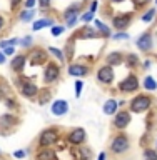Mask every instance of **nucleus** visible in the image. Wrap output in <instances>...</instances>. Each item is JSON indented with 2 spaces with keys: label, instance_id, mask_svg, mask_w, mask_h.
I'll use <instances>...</instances> for the list:
<instances>
[{
  "label": "nucleus",
  "instance_id": "nucleus-29",
  "mask_svg": "<svg viewBox=\"0 0 157 160\" xmlns=\"http://www.w3.org/2000/svg\"><path fill=\"white\" fill-rule=\"evenodd\" d=\"M94 23H95V28H97V32L102 35V38H110V37H112L110 27H109V25H105L102 20H94Z\"/></svg>",
  "mask_w": 157,
  "mask_h": 160
},
{
  "label": "nucleus",
  "instance_id": "nucleus-8",
  "mask_svg": "<svg viewBox=\"0 0 157 160\" xmlns=\"http://www.w3.org/2000/svg\"><path fill=\"white\" fill-rule=\"evenodd\" d=\"M49 50H45L44 47H34L29 50L27 57H29V63L32 67H42V65L49 63Z\"/></svg>",
  "mask_w": 157,
  "mask_h": 160
},
{
  "label": "nucleus",
  "instance_id": "nucleus-5",
  "mask_svg": "<svg viewBox=\"0 0 157 160\" xmlns=\"http://www.w3.org/2000/svg\"><path fill=\"white\" fill-rule=\"evenodd\" d=\"M82 8H84V2H74V3H70L69 7L64 10L62 18L65 20V27L67 28L74 27V25L79 22L80 13H82Z\"/></svg>",
  "mask_w": 157,
  "mask_h": 160
},
{
  "label": "nucleus",
  "instance_id": "nucleus-20",
  "mask_svg": "<svg viewBox=\"0 0 157 160\" xmlns=\"http://www.w3.org/2000/svg\"><path fill=\"white\" fill-rule=\"evenodd\" d=\"M35 102L39 105H47L52 102V90L49 87H44V88H39V93L35 97Z\"/></svg>",
  "mask_w": 157,
  "mask_h": 160
},
{
  "label": "nucleus",
  "instance_id": "nucleus-2",
  "mask_svg": "<svg viewBox=\"0 0 157 160\" xmlns=\"http://www.w3.org/2000/svg\"><path fill=\"white\" fill-rule=\"evenodd\" d=\"M13 83L18 90L20 97H24L27 100H35V97H37V93H39V85L35 82H32L30 78L24 77V75L20 73V75H17V78H15Z\"/></svg>",
  "mask_w": 157,
  "mask_h": 160
},
{
  "label": "nucleus",
  "instance_id": "nucleus-3",
  "mask_svg": "<svg viewBox=\"0 0 157 160\" xmlns=\"http://www.w3.org/2000/svg\"><path fill=\"white\" fill-rule=\"evenodd\" d=\"M60 138H62V130L59 127H49L40 132L37 138V145L39 148H49V147L54 148L60 142Z\"/></svg>",
  "mask_w": 157,
  "mask_h": 160
},
{
  "label": "nucleus",
  "instance_id": "nucleus-7",
  "mask_svg": "<svg viewBox=\"0 0 157 160\" xmlns=\"http://www.w3.org/2000/svg\"><path fill=\"white\" fill-rule=\"evenodd\" d=\"M18 125H20V117L17 113L7 112V113L0 115V135H8Z\"/></svg>",
  "mask_w": 157,
  "mask_h": 160
},
{
  "label": "nucleus",
  "instance_id": "nucleus-22",
  "mask_svg": "<svg viewBox=\"0 0 157 160\" xmlns=\"http://www.w3.org/2000/svg\"><path fill=\"white\" fill-rule=\"evenodd\" d=\"M13 88H12V85H10L8 82H7V80H5V78H2V77H0V100H2V102H3V100L5 98H8V97H13Z\"/></svg>",
  "mask_w": 157,
  "mask_h": 160
},
{
  "label": "nucleus",
  "instance_id": "nucleus-42",
  "mask_svg": "<svg viewBox=\"0 0 157 160\" xmlns=\"http://www.w3.org/2000/svg\"><path fill=\"white\" fill-rule=\"evenodd\" d=\"M2 52L5 53V57H13L17 53V50H15V47H5V48H2Z\"/></svg>",
  "mask_w": 157,
  "mask_h": 160
},
{
  "label": "nucleus",
  "instance_id": "nucleus-33",
  "mask_svg": "<svg viewBox=\"0 0 157 160\" xmlns=\"http://www.w3.org/2000/svg\"><path fill=\"white\" fill-rule=\"evenodd\" d=\"M142 158L144 160H157V150L155 148H150V147L144 148L142 150Z\"/></svg>",
  "mask_w": 157,
  "mask_h": 160
},
{
  "label": "nucleus",
  "instance_id": "nucleus-37",
  "mask_svg": "<svg viewBox=\"0 0 157 160\" xmlns=\"http://www.w3.org/2000/svg\"><path fill=\"white\" fill-rule=\"evenodd\" d=\"M94 17H95V13H92V12H89V10H85V12H82V15H80V22L82 23H89V22H92L94 20Z\"/></svg>",
  "mask_w": 157,
  "mask_h": 160
},
{
  "label": "nucleus",
  "instance_id": "nucleus-25",
  "mask_svg": "<svg viewBox=\"0 0 157 160\" xmlns=\"http://www.w3.org/2000/svg\"><path fill=\"white\" fill-rule=\"evenodd\" d=\"M55 25V18H50V17H42L39 20H35L34 25H32V30L34 32H39V30H42L45 27H54Z\"/></svg>",
  "mask_w": 157,
  "mask_h": 160
},
{
  "label": "nucleus",
  "instance_id": "nucleus-52",
  "mask_svg": "<svg viewBox=\"0 0 157 160\" xmlns=\"http://www.w3.org/2000/svg\"><path fill=\"white\" fill-rule=\"evenodd\" d=\"M85 2H92V0H84V3H85Z\"/></svg>",
  "mask_w": 157,
  "mask_h": 160
},
{
  "label": "nucleus",
  "instance_id": "nucleus-30",
  "mask_svg": "<svg viewBox=\"0 0 157 160\" xmlns=\"http://www.w3.org/2000/svg\"><path fill=\"white\" fill-rule=\"evenodd\" d=\"M3 105L7 107V110L8 112H13V113H17L18 110H20V102L17 100V97H8V98H5L3 100Z\"/></svg>",
  "mask_w": 157,
  "mask_h": 160
},
{
  "label": "nucleus",
  "instance_id": "nucleus-32",
  "mask_svg": "<svg viewBox=\"0 0 157 160\" xmlns=\"http://www.w3.org/2000/svg\"><path fill=\"white\" fill-rule=\"evenodd\" d=\"M47 50H49V53L52 55L54 58H57V60H59V63H64V62H65L64 50H60V48H57V47H49Z\"/></svg>",
  "mask_w": 157,
  "mask_h": 160
},
{
  "label": "nucleus",
  "instance_id": "nucleus-36",
  "mask_svg": "<svg viewBox=\"0 0 157 160\" xmlns=\"http://www.w3.org/2000/svg\"><path fill=\"white\" fill-rule=\"evenodd\" d=\"M65 25H60V23H55L54 27H50V33L54 35V37H60V35H62L64 32H65Z\"/></svg>",
  "mask_w": 157,
  "mask_h": 160
},
{
  "label": "nucleus",
  "instance_id": "nucleus-19",
  "mask_svg": "<svg viewBox=\"0 0 157 160\" xmlns=\"http://www.w3.org/2000/svg\"><path fill=\"white\" fill-rule=\"evenodd\" d=\"M74 153H75V160H92L94 158V152L89 145H79L74 147Z\"/></svg>",
  "mask_w": 157,
  "mask_h": 160
},
{
  "label": "nucleus",
  "instance_id": "nucleus-44",
  "mask_svg": "<svg viewBox=\"0 0 157 160\" xmlns=\"http://www.w3.org/2000/svg\"><path fill=\"white\" fill-rule=\"evenodd\" d=\"M5 28H7V17L3 13H0V33L5 32Z\"/></svg>",
  "mask_w": 157,
  "mask_h": 160
},
{
  "label": "nucleus",
  "instance_id": "nucleus-13",
  "mask_svg": "<svg viewBox=\"0 0 157 160\" xmlns=\"http://www.w3.org/2000/svg\"><path fill=\"white\" fill-rule=\"evenodd\" d=\"M130 120H132V115H130L129 110H119V112L114 115L112 127L117 130V132H124V130L130 125Z\"/></svg>",
  "mask_w": 157,
  "mask_h": 160
},
{
  "label": "nucleus",
  "instance_id": "nucleus-4",
  "mask_svg": "<svg viewBox=\"0 0 157 160\" xmlns=\"http://www.w3.org/2000/svg\"><path fill=\"white\" fill-rule=\"evenodd\" d=\"M109 150L114 155H124L130 150V138L125 132H117L109 143Z\"/></svg>",
  "mask_w": 157,
  "mask_h": 160
},
{
  "label": "nucleus",
  "instance_id": "nucleus-12",
  "mask_svg": "<svg viewBox=\"0 0 157 160\" xmlns=\"http://www.w3.org/2000/svg\"><path fill=\"white\" fill-rule=\"evenodd\" d=\"M134 20V13L132 12H122L119 15H114L112 17V27L117 30V32H125L129 28L130 22Z\"/></svg>",
  "mask_w": 157,
  "mask_h": 160
},
{
  "label": "nucleus",
  "instance_id": "nucleus-9",
  "mask_svg": "<svg viewBox=\"0 0 157 160\" xmlns=\"http://www.w3.org/2000/svg\"><path fill=\"white\" fill-rule=\"evenodd\" d=\"M60 75H62V67H60V63L50 60V62L44 67V75H42L44 83L45 85H52L55 82H59Z\"/></svg>",
  "mask_w": 157,
  "mask_h": 160
},
{
  "label": "nucleus",
  "instance_id": "nucleus-40",
  "mask_svg": "<svg viewBox=\"0 0 157 160\" xmlns=\"http://www.w3.org/2000/svg\"><path fill=\"white\" fill-rule=\"evenodd\" d=\"M112 38L114 40H129V33L127 32H115V33H112Z\"/></svg>",
  "mask_w": 157,
  "mask_h": 160
},
{
  "label": "nucleus",
  "instance_id": "nucleus-16",
  "mask_svg": "<svg viewBox=\"0 0 157 160\" xmlns=\"http://www.w3.org/2000/svg\"><path fill=\"white\" fill-rule=\"evenodd\" d=\"M27 63H29V57H27V53H15L12 60H10V70H12L13 73H24L25 72V67H27Z\"/></svg>",
  "mask_w": 157,
  "mask_h": 160
},
{
  "label": "nucleus",
  "instance_id": "nucleus-21",
  "mask_svg": "<svg viewBox=\"0 0 157 160\" xmlns=\"http://www.w3.org/2000/svg\"><path fill=\"white\" fill-rule=\"evenodd\" d=\"M105 63L110 67H117V65L124 63V53L122 52H110L105 55Z\"/></svg>",
  "mask_w": 157,
  "mask_h": 160
},
{
  "label": "nucleus",
  "instance_id": "nucleus-39",
  "mask_svg": "<svg viewBox=\"0 0 157 160\" xmlns=\"http://www.w3.org/2000/svg\"><path fill=\"white\" fill-rule=\"evenodd\" d=\"M82 88H84V80H80L77 78L75 80V83H74V90H75V97H80V93H82Z\"/></svg>",
  "mask_w": 157,
  "mask_h": 160
},
{
  "label": "nucleus",
  "instance_id": "nucleus-48",
  "mask_svg": "<svg viewBox=\"0 0 157 160\" xmlns=\"http://www.w3.org/2000/svg\"><path fill=\"white\" fill-rule=\"evenodd\" d=\"M140 65H142V68H144V70H149V68H150V65H152V60H150V58H145Z\"/></svg>",
  "mask_w": 157,
  "mask_h": 160
},
{
  "label": "nucleus",
  "instance_id": "nucleus-35",
  "mask_svg": "<svg viewBox=\"0 0 157 160\" xmlns=\"http://www.w3.org/2000/svg\"><path fill=\"white\" fill-rule=\"evenodd\" d=\"M155 15H157V10L155 8H149V10H145V12L142 13V22H145V23H149V22H152V20L155 18Z\"/></svg>",
  "mask_w": 157,
  "mask_h": 160
},
{
  "label": "nucleus",
  "instance_id": "nucleus-26",
  "mask_svg": "<svg viewBox=\"0 0 157 160\" xmlns=\"http://www.w3.org/2000/svg\"><path fill=\"white\" fill-rule=\"evenodd\" d=\"M102 112L105 115H115L119 112V102L115 98H109L104 102V107H102Z\"/></svg>",
  "mask_w": 157,
  "mask_h": 160
},
{
  "label": "nucleus",
  "instance_id": "nucleus-41",
  "mask_svg": "<svg viewBox=\"0 0 157 160\" xmlns=\"http://www.w3.org/2000/svg\"><path fill=\"white\" fill-rule=\"evenodd\" d=\"M37 3L42 10H49L50 7H52V0H37Z\"/></svg>",
  "mask_w": 157,
  "mask_h": 160
},
{
  "label": "nucleus",
  "instance_id": "nucleus-17",
  "mask_svg": "<svg viewBox=\"0 0 157 160\" xmlns=\"http://www.w3.org/2000/svg\"><path fill=\"white\" fill-rule=\"evenodd\" d=\"M74 37L77 38H82V40H92V38H102V35L97 32V28L92 27V25L85 23L84 27H80L77 32H75Z\"/></svg>",
  "mask_w": 157,
  "mask_h": 160
},
{
  "label": "nucleus",
  "instance_id": "nucleus-1",
  "mask_svg": "<svg viewBox=\"0 0 157 160\" xmlns=\"http://www.w3.org/2000/svg\"><path fill=\"white\" fill-rule=\"evenodd\" d=\"M154 107V97L149 93H137L129 100L130 113H147Z\"/></svg>",
  "mask_w": 157,
  "mask_h": 160
},
{
  "label": "nucleus",
  "instance_id": "nucleus-46",
  "mask_svg": "<svg viewBox=\"0 0 157 160\" xmlns=\"http://www.w3.org/2000/svg\"><path fill=\"white\" fill-rule=\"evenodd\" d=\"M22 3H24V0H10V8H12V10H17Z\"/></svg>",
  "mask_w": 157,
  "mask_h": 160
},
{
  "label": "nucleus",
  "instance_id": "nucleus-45",
  "mask_svg": "<svg viewBox=\"0 0 157 160\" xmlns=\"http://www.w3.org/2000/svg\"><path fill=\"white\" fill-rule=\"evenodd\" d=\"M97 8H99V2H97V0H92V2H89V12L95 13V12H97Z\"/></svg>",
  "mask_w": 157,
  "mask_h": 160
},
{
  "label": "nucleus",
  "instance_id": "nucleus-53",
  "mask_svg": "<svg viewBox=\"0 0 157 160\" xmlns=\"http://www.w3.org/2000/svg\"><path fill=\"white\" fill-rule=\"evenodd\" d=\"M0 158H2V150H0Z\"/></svg>",
  "mask_w": 157,
  "mask_h": 160
},
{
  "label": "nucleus",
  "instance_id": "nucleus-28",
  "mask_svg": "<svg viewBox=\"0 0 157 160\" xmlns=\"http://www.w3.org/2000/svg\"><path fill=\"white\" fill-rule=\"evenodd\" d=\"M142 88L145 90V92H155L157 90V80L152 77V75H145V77L142 78Z\"/></svg>",
  "mask_w": 157,
  "mask_h": 160
},
{
  "label": "nucleus",
  "instance_id": "nucleus-47",
  "mask_svg": "<svg viewBox=\"0 0 157 160\" xmlns=\"http://www.w3.org/2000/svg\"><path fill=\"white\" fill-rule=\"evenodd\" d=\"M37 5V0H24V7L25 8H34Z\"/></svg>",
  "mask_w": 157,
  "mask_h": 160
},
{
  "label": "nucleus",
  "instance_id": "nucleus-15",
  "mask_svg": "<svg viewBox=\"0 0 157 160\" xmlns=\"http://www.w3.org/2000/svg\"><path fill=\"white\" fill-rule=\"evenodd\" d=\"M135 45H137V48L140 50V52L149 53L150 50L154 48V35H152V32H150V30H147V32L140 33L139 38L135 40Z\"/></svg>",
  "mask_w": 157,
  "mask_h": 160
},
{
  "label": "nucleus",
  "instance_id": "nucleus-27",
  "mask_svg": "<svg viewBox=\"0 0 157 160\" xmlns=\"http://www.w3.org/2000/svg\"><path fill=\"white\" fill-rule=\"evenodd\" d=\"M124 63L129 70H135L140 65V60L137 57V53H125L124 55Z\"/></svg>",
  "mask_w": 157,
  "mask_h": 160
},
{
  "label": "nucleus",
  "instance_id": "nucleus-6",
  "mask_svg": "<svg viewBox=\"0 0 157 160\" xmlns=\"http://www.w3.org/2000/svg\"><path fill=\"white\" fill-rule=\"evenodd\" d=\"M140 88V78L135 72H130L125 78L117 83V90L122 93H135Z\"/></svg>",
  "mask_w": 157,
  "mask_h": 160
},
{
  "label": "nucleus",
  "instance_id": "nucleus-24",
  "mask_svg": "<svg viewBox=\"0 0 157 160\" xmlns=\"http://www.w3.org/2000/svg\"><path fill=\"white\" fill-rule=\"evenodd\" d=\"M55 150L54 148H39L37 152H35V157L34 160H55Z\"/></svg>",
  "mask_w": 157,
  "mask_h": 160
},
{
  "label": "nucleus",
  "instance_id": "nucleus-14",
  "mask_svg": "<svg viewBox=\"0 0 157 160\" xmlns=\"http://www.w3.org/2000/svg\"><path fill=\"white\" fill-rule=\"evenodd\" d=\"M67 73L70 77L82 78L90 73V67H89V63H84V62H70L67 67Z\"/></svg>",
  "mask_w": 157,
  "mask_h": 160
},
{
  "label": "nucleus",
  "instance_id": "nucleus-34",
  "mask_svg": "<svg viewBox=\"0 0 157 160\" xmlns=\"http://www.w3.org/2000/svg\"><path fill=\"white\" fill-rule=\"evenodd\" d=\"M18 45L22 47L24 50L27 48V50H30L34 47V38H32V35H25L24 38H20V42H18Z\"/></svg>",
  "mask_w": 157,
  "mask_h": 160
},
{
  "label": "nucleus",
  "instance_id": "nucleus-43",
  "mask_svg": "<svg viewBox=\"0 0 157 160\" xmlns=\"http://www.w3.org/2000/svg\"><path fill=\"white\" fill-rule=\"evenodd\" d=\"M12 155H13L15 158L22 160V158H25V157H27V150H22V148H20V150H15V152H13Z\"/></svg>",
  "mask_w": 157,
  "mask_h": 160
},
{
  "label": "nucleus",
  "instance_id": "nucleus-54",
  "mask_svg": "<svg viewBox=\"0 0 157 160\" xmlns=\"http://www.w3.org/2000/svg\"><path fill=\"white\" fill-rule=\"evenodd\" d=\"M155 150H157V142H155Z\"/></svg>",
  "mask_w": 157,
  "mask_h": 160
},
{
  "label": "nucleus",
  "instance_id": "nucleus-31",
  "mask_svg": "<svg viewBox=\"0 0 157 160\" xmlns=\"http://www.w3.org/2000/svg\"><path fill=\"white\" fill-rule=\"evenodd\" d=\"M18 18H20V22H32V20L35 18V12H34V8H24V10H20L18 12Z\"/></svg>",
  "mask_w": 157,
  "mask_h": 160
},
{
  "label": "nucleus",
  "instance_id": "nucleus-23",
  "mask_svg": "<svg viewBox=\"0 0 157 160\" xmlns=\"http://www.w3.org/2000/svg\"><path fill=\"white\" fill-rule=\"evenodd\" d=\"M64 55H65V60H67L69 63L74 60V55H75V37H70L67 42H65Z\"/></svg>",
  "mask_w": 157,
  "mask_h": 160
},
{
  "label": "nucleus",
  "instance_id": "nucleus-18",
  "mask_svg": "<svg viewBox=\"0 0 157 160\" xmlns=\"http://www.w3.org/2000/svg\"><path fill=\"white\" fill-rule=\"evenodd\" d=\"M50 113L55 115V117H64L65 113H69V102L64 98L54 100L52 105H50Z\"/></svg>",
  "mask_w": 157,
  "mask_h": 160
},
{
  "label": "nucleus",
  "instance_id": "nucleus-10",
  "mask_svg": "<svg viewBox=\"0 0 157 160\" xmlns=\"http://www.w3.org/2000/svg\"><path fill=\"white\" fill-rule=\"evenodd\" d=\"M64 140H65V143L72 145V147H79V145H84L87 142V132L82 127H75L65 133Z\"/></svg>",
  "mask_w": 157,
  "mask_h": 160
},
{
  "label": "nucleus",
  "instance_id": "nucleus-11",
  "mask_svg": "<svg viewBox=\"0 0 157 160\" xmlns=\"http://www.w3.org/2000/svg\"><path fill=\"white\" fill-rule=\"evenodd\" d=\"M95 78H97V82L100 85L110 87V85L114 83V80H115V70H114V67L104 63L102 67L97 68V72H95Z\"/></svg>",
  "mask_w": 157,
  "mask_h": 160
},
{
  "label": "nucleus",
  "instance_id": "nucleus-50",
  "mask_svg": "<svg viewBox=\"0 0 157 160\" xmlns=\"http://www.w3.org/2000/svg\"><path fill=\"white\" fill-rule=\"evenodd\" d=\"M97 160H107V153H105V152H100L99 157H97Z\"/></svg>",
  "mask_w": 157,
  "mask_h": 160
},
{
  "label": "nucleus",
  "instance_id": "nucleus-38",
  "mask_svg": "<svg viewBox=\"0 0 157 160\" xmlns=\"http://www.w3.org/2000/svg\"><path fill=\"white\" fill-rule=\"evenodd\" d=\"M130 2H132V7L135 10H142L144 7H147L150 3V0H130Z\"/></svg>",
  "mask_w": 157,
  "mask_h": 160
},
{
  "label": "nucleus",
  "instance_id": "nucleus-49",
  "mask_svg": "<svg viewBox=\"0 0 157 160\" xmlns=\"http://www.w3.org/2000/svg\"><path fill=\"white\" fill-rule=\"evenodd\" d=\"M5 60H7V57H5V53L2 52V50H0V65H3Z\"/></svg>",
  "mask_w": 157,
  "mask_h": 160
},
{
  "label": "nucleus",
  "instance_id": "nucleus-55",
  "mask_svg": "<svg viewBox=\"0 0 157 160\" xmlns=\"http://www.w3.org/2000/svg\"><path fill=\"white\" fill-rule=\"evenodd\" d=\"M155 5H157V0H155Z\"/></svg>",
  "mask_w": 157,
  "mask_h": 160
},
{
  "label": "nucleus",
  "instance_id": "nucleus-51",
  "mask_svg": "<svg viewBox=\"0 0 157 160\" xmlns=\"http://www.w3.org/2000/svg\"><path fill=\"white\" fill-rule=\"evenodd\" d=\"M110 2H112V3H122L124 0H110Z\"/></svg>",
  "mask_w": 157,
  "mask_h": 160
}]
</instances>
